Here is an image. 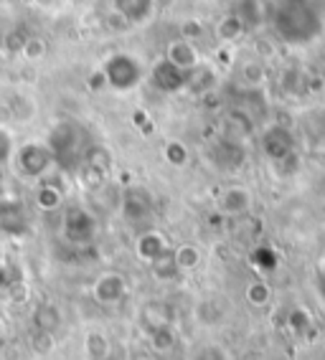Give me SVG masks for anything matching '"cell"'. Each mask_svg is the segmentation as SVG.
I'll use <instances>...</instances> for the list:
<instances>
[{
    "mask_svg": "<svg viewBox=\"0 0 325 360\" xmlns=\"http://www.w3.org/2000/svg\"><path fill=\"white\" fill-rule=\"evenodd\" d=\"M269 26L285 44H307L320 33L323 20H320L318 8L312 0H277L272 3V18Z\"/></svg>",
    "mask_w": 325,
    "mask_h": 360,
    "instance_id": "cell-1",
    "label": "cell"
},
{
    "mask_svg": "<svg viewBox=\"0 0 325 360\" xmlns=\"http://www.w3.org/2000/svg\"><path fill=\"white\" fill-rule=\"evenodd\" d=\"M104 82L115 91H130L143 82V64L130 53H112L102 66Z\"/></svg>",
    "mask_w": 325,
    "mask_h": 360,
    "instance_id": "cell-2",
    "label": "cell"
},
{
    "mask_svg": "<svg viewBox=\"0 0 325 360\" xmlns=\"http://www.w3.org/2000/svg\"><path fill=\"white\" fill-rule=\"evenodd\" d=\"M20 173L28 178H41L49 173V167L53 165V155L46 142H26L23 148L15 153Z\"/></svg>",
    "mask_w": 325,
    "mask_h": 360,
    "instance_id": "cell-3",
    "label": "cell"
},
{
    "mask_svg": "<svg viewBox=\"0 0 325 360\" xmlns=\"http://www.w3.org/2000/svg\"><path fill=\"white\" fill-rule=\"evenodd\" d=\"M231 13L244 23L247 31H260L269 26L272 18V0H236Z\"/></svg>",
    "mask_w": 325,
    "mask_h": 360,
    "instance_id": "cell-4",
    "label": "cell"
},
{
    "mask_svg": "<svg viewBox=\"0 0 325 360\" xmlns=\"http://www.w3.org/2000/svg\"><path fill=\"white\" fill-rule=\"evenodd\" d=\"M110 11L122 15L130 26H143L155 13V0H110Z\"/></svg>",
    "mask_w": 325,
    "mask_h": 360,
    "instance_id": "cell-5",
    "label": "cell"
},
{
    "mask_svg": "<svg viewBox=\"0 0 325 360\" xmlns=\"http://www.w3.org/2000/svg\"><path fill=\"white\" fill-rule=\"evenodd\" d=\"M162 58H168L170 64L178 66V69L186 71V74H189V71H193L196 66L201 64V56H198V49H196V44L181 39V36L165 46V56H162Z\"/></svg>",
    "mask_w": 325,
    "mask_h": 360,
    "instance_id": "cell-6",
    "label": "cell"
},
{
    "mask_svg": "<svg viewBox=\"0 0 325 360\" xmlns=\"http://www.w3.org/2000/svg\"><path fill=\"white\" fill-rule=\"evenodd\" d=\"M64 233L74 244H87L94 236V219L82 208H69L64 219Z\"/></svg>",
    "mask_w": 325,
    "mask_h": 360,
    "instance_id": "cell-7",
    "label": "cell"
},
{
    "mask_svg": "<svg viewBox=\"0 0 325 360\" xmlns=\"http://www.w3.org/2000/svg\"><path fill=\"white\" fill-rule=\"evenodd\" d=\"M153 84H155L160 91H181L186 89V82H189V74L181 71L178 66H173L168 58H160L155 66H153Z\"/></svg>",
    "mask_w": 325,
    "mask_h": 360,
    "instance_id": "cell-8",
    "label": "cell"
},
{
    "mask_svg": "<svg viewBox=\"0 0 325 360\" xmlns=\"http://www.w3.org/2000/svg\"><path fill=\"white\" fill-rule=\"evenodd\" d=\"M252 193H249V188L244 186H231L224 191L222 195V211L229 213V216H241V213H247L252 208Z\"/></svg>",
    "mask_w": 325,
    "mask_h": 360,
    "instance_id": "cell-9",
    "label": "cell"
},
{
    "mask_svg": "<svg viewBox=\"0 0 325 360\" xmlns=\"http://www.w3.org/2000/svg\"><path fill=\"white\" fill-rule=\"evenodd\" d=\"M137 254L143 259H148V262H158V259H162L165 254H170L168 241L158 231H148L137 238Z\"/></svg>",
    "mask_w": 325,
    "mask_h": 360,
    "instance_id": "cell-10",
    "label": "cell"
},
{
    "mask_svg": "<svg viewBox=\"0 0 325 360\" xmlns=\"http://www.w3.org/2000/svg\"><path fill=\"white\" fill-rule=\"evenodd\" d=\"M122 208H125V216H127V219L140 221L153 211V200H150V195L145 193L143 188H130V193L125 195Z\"/></svg>",
    "mask_w": 325,
    "mask_h": 360,
    "instance_id": "cell-11",
    "label": "cell"
},
{
    "mask_svg": "<svg viewBox=\"0 0 325 360\" xmlns=\"http://www.w3.org/2000/svg\"><path fill=\"white\" fill-rule=\"evenodd\" d=\"M214 84H216V71L206 64H198L193 71H189L186 89L193 91V94H203V91L214 89Z\"/></svg>",
    "mask_w": 325,
    "mask_h": 360,
    "instance_id": "cell-12",
    "label": "cell"
},
{
    "mask_svg": "<svg viewBox=\"0 0 325 360\" xmlns=\"http://www.w3.org/2000/svg\"><path fill=\"white\" fill-rule=\"evenodd\" d=\"M244 33H247V28H244V23H241L234 13H227L224 18H219V23H216V36H219L224 44H234V41H239Z\"/></svg>",
    "mask_w": 325,
    "mask_h": 360,
    "instance_id": "cell-13",
    "label": "cell"
},
{
    "mask_svg": "<svg viewBox=\"0 0 325 360\" xmlns=\"http://www.w3.org/2000/svg\"><path fill=\"white\" fill-rule=\"evenodd\" d=\"M104 290L112 292V302H117L120 297L125 295V279L120 277V274H102V277L97 279V284H94V295Z\"/></svg>",
    "mask_w": 325,
    "mask_h": 360,
    "instance_id": "cell-14",
    "label": "cell"
},
{
    "mask_svg": "<svg viewBox=\"0 0 325 360\" xmlns=\"http://www.w3.org/2000/svg\"><path fill=\"white\" fill-rule=\"evenodd\" d=\"M170 257H173V264H176L178 269H193L196 264H198V259H201V254H198L196 246L183 244L176 251H170Z\"/></svg>",
    "mask_w": 325,
    "mask_h": 360,
    "instance_id": "cell-15",
    "label": "cell"
},
{
    "mask_svg": "<svg viewBox=\"0 0 325 360\" xmlns=\"http://www.w3.org/2000/svg\"><path fill=\"white\" fill-rule=\"evenodd\" d=\"M46 51H49V46H46V41L41 39V36H26L23 44H20V53H23L28 61H39V58L46 56Z\"/></svg>",
    "mask_w": 325,
    "mask_h": 360,
    "instance_id": "cell-16",
    "label": "cell"
},
{
    "mask_svg": "<svg viewBox=\"0 0 325 360\" xmlns=\"http://www.w3.org/2000/svg\"><path fill=\"white\" fill-rule=\"evenodd\" d=\"M61 203V193H59V188H53V186H44L39 191V206L41 208H56Z\"/></svg>",
    "mask_w": 325,
    "mask_h": 360,
    "instance_id": "cell-17",
    "label": "cell"
},
{
    "mask_svg": "<svg viewBox=\"0 0 325 360\" xmlns=\"http://www.w3.org/2000/svg\"><path fill=\"white\" fill-rule=\"evenodd\" d=\"M13 158V135L6 127H0V165Z\"/></svg>",
    "mask_w": 325,
    "mask_h": 360,
    "instance_id": "cell-18",
    "label": "cell"
},
{
    "mask_svg": "<svg viewBox=\"0 0 325 360\" xmlns=\"http://www.w3.org/2000/svg\"><path fill=\"white\" fill-rule=\"evenodd\" d=\"M165 158H168V162H173V165H183V162L189 160V153H186V148H183L181 142H168Z\"/></svg>",
    "mask_w": 325,
    "mask_h": 360,
    "instance_id": "cell-19",
    "label": "cell"
},
{
    "mask_svg": "<svg viewBox=\"0 0 325 360\" xmlns=\"http://www.w3.org/2000/svg\"><path fill=\"white\" fill-rule=\"evenodd\" d=\"M203 26L198 23V20H186L183 23V28H181V39H186V41H191L193 44V39H201L203 36Z\"/></svg>",
    "mask_w": 325,
    "mask_h": 360,
    "instance_id": "cell-20",
    "label": "cell"
},
{
    "mask_svg": "<svg viewBox=\"0 0 325 360\" xmlns=\"http://www.w3.org/2000/svg\"><path fill=\"white\" fill-rule=\"evenodd\" d=\"M191 360H227V355H224L216 345H206V347H201Z\"/></svg>",
    "mask_w": 325,
    "mask_h": 360,
    "instance_id": "cell-21",
    "label": "cell"
},
{
    "mask_svg": "<svg viewBox=\"0 0 325 360\" xmlns=\"http://www.w3.org/2000/svg\"><path fill=\"white\" fill-rule=\"evenodd\" d=\"M249 300H252L254 304H265L267 302V287L265 284H252V287H249Z\"/></svg>",
    "mask_w": 325,
    "mask_h": 360,
    "instance_id": "cell-22",
    "label": "cell"
},
{
    "mask_svg": "<svg viewBox=\"0 0 325 360\" xmlns=\"http://www.w3.org/2000/svg\"><path fill=\"white\" fill-rule=\"evenodd\" d=\"M323 269H325V257H323Z\"/></svg>",
    "mask_w": 325,
    "mask_h": 360,
    "instance_id": "cell-23",
    "label": "cell"
}]
</instances>
